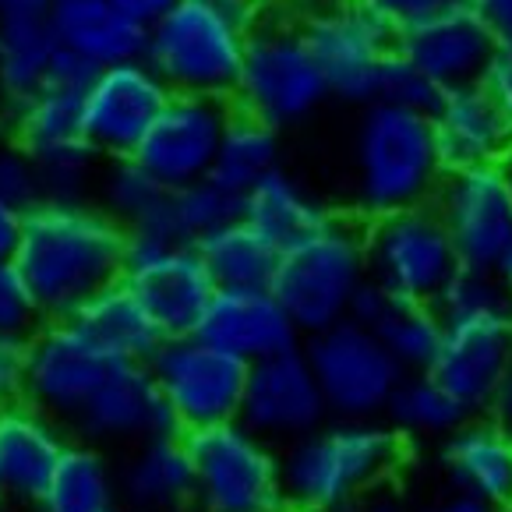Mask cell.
<instances>
[{"instance_id":"cell-32","label":"cell","mask_w":512,"mask_h":512,"mask_svg":"<svg viewBox=\"0 0 512 512\" xmlns=\"http://www.w3.org/2000/svg\"><path fill=\"white\" fill-rule=\"evenodd\" d=\"M329 216H332L329 205H325L304 181L287 174L283 166L241 198V219L255 234H262L276 251H283L287 244L308 237L311 230L322 226Z\"/></svg>"},{"instance_id":"cell-50","label":"cell","mask_w":512,"mask_h":512,"mask_svg":"<svg viewBox=\"0 0 512 512\" xmlns=\"http://www.w3.org/2000/svg\"><path fill=\"white\" fill-rule=\"evenodd\" d=\"M491 410H495V424L505 431V435L512 438V375L505 378L502 392L495 396V403H491Z\"/></svg>"},{"instance_id":"cell-47","label":"cell","mask_w":512,"mask_h":512,"mask_svg":"<svg viewBox=\"0 0 512 512\" xmlns=\"http://www.w3.org/2000/svg\"><path fill=\"white\" fill-rule=\"evenodd\" d=\"M484 89L495 96V103L502 106L512 124V53L509 50H498L495 64H491L488 75H484Z\"/></svg>"},{"instance_id":"cell-38","label":"cell","mask_w":512,"mask_h":512,"mask_svg":"<svg viewBox=\"0 0 512 512\" xmlns=\"http://www.w3.org/2000/svg\"><path fill=\"white\" fill-rule=\"evenodd\" d=\"M241 219V198L230 195L226 188H219L212 177L191 184V188L174 191V212H170V223H174L177 241L198 244L202 237H209L219 226Z\"/></svg>"},{"instance_id":"cell-51","label":"cell","mask_w":512,"mask_h":512,"mask_svg":"<svg viewBox=\"0 0 512 512\" xmlns=\"http://www.w3.org/2000/svg\"><path fill=\"white\" fill-rule=\"evenodd\" d=\"M350 512H403V505L396 502V498L375 495V498H368V502L354 505V509H350Z\"/></svg>"},{"instance_id":"cell-34","label":"cell","mask_w":512,"mask_h":512,"mask_svg":"<svg viewBox=\"0 0 512 512\" xmlns=\"http://www.w3.org/2000/svg\"><path fill=\"white\" fill-rule=\"evenodd\" d=\"M279 166H283L279 131H272L262 121H251L244 113H230L216 163H212V181L230 191V195L244 198L255 184L276 174Z\"/></svg>"},{"instance_id":"cell-17","label":"cell","mask_w":512,"mask_h":512,"mask_svg":"<svg viewBox=\"0 0 512 512\" xmlns=\"http://www.w3.org/2000/svg\"><path fill=\"white\" fill-rule=\"evenodd\" d=\"M325 421H329V407L301 347L248 368L241 424L258 438L272 442L276 449H287L290 442L311 435Z\"/></svg>"},{"instance_id":"cell-16","label":"cell","mask_w":512,"mask_h":512,"mask_svg":"<svg viewBox=\"0 0 512 512\" xmlns=\"http://www.w3.org/2000/svg\"><path fill=\"white\" fill-rule=\"evenodd\" d=\"M234 106L202 96H170L145 142L138 145L135 163L145 166L163 188L181 191L212 177L219 142L230 124Z\"/></svg>"},{"instance_id":"cell-39","label":"cell","mask_w":512,"mask_h":512,"mask_svg":"<svg viewBox=\"0 0 512 512\" xmlns=\"http://www.w3.org/2000/svg\"><path fill=\"white\" fill-rule=\"evenodd\" d=\"M438 96H442V92H438L400 50L389 53V61L382 64V75H378L375 103H389V106H400V110H414V113H431Z\"/></svg>"},{"instance_id":"cell-33","label":"cell","mask_w":512,"mask_h":512,"mask_svg":"<svg viewBox=\"0 0 512 512\" xmlns=\"http://www.w3.org/2000/svg\"><path fill=\"white\" fill-rule=\"evenodd\" d=\"M117 505H121V491H117V463L110 460V452L82 442V438H71L32 509L110 512Z\"/></svg>"},{"instance_id":"cell-7","label":"cell","mask_w":512,"mask_h":512,"mask_svg":"<svg viewBox=\"0 0 512 512\" xmlns=\"http://www.w3.org/2000/svg\"><path fill=\"white\" fill-rule=\"evenodd\" d=\"M191 512H290L279 449L241 421L188 435Z\"/></svg>"},{"instance_id":"cell-12","label":"cell","mask_w":512,"mask_h":512,"mask_svg":"<svg viewBox=\"0 0 512 512\" xmlns=\"http://www.w3.org/2000/svg\"><path fill=\"white\" fill-rule=\"evenodd\" d=\"M431 205L449 230L463 269L498 272L512 248V188L502 166L445 170Z\"/></svg>"},{"instance_id":"cell-25","label":"cell","mask_w":512,"mask_h":512,"mask_svg":"<svg viewBox=\"0 0 512 512\" xmlns=\"http://www.w3.org/2000/svg\"><path fill=\"white\" fill-rule=\"evenodd\" d=\"M442 474L456 495L474 498L495 512H509L512 438L495 421L470 417L442 442Z\"/></svg>"},{"instance_id":"cell-31","label":"cell","mask_w":512,"mask_h":512,"mask_svg":"<svg viewBox=\"0 0 512 512\" xmlns=\"http://www.w3.org/2000/svg\"><path fill=\"white\" fill-rule=\"evenodd\" d=\"M92 202L121 226L124 234L174 237V223H170L174 191L163 188L135 159H113V163L99 166Z\"/></svg>"},{"instance_id":"cell-37","label":"cell","mask_w":512,"mask_h":512,"mask_svg":"<svg viewBox=\"0 0 512 512\" xmlns=\"http://www.w3.org/2000/svg\"><path fill=\"white\" fill-rule=\"evenodd\" d=\"M435 311L442 325L449 322H484V318H512V297L498 272L460 269L449 287L438 294Z\"/></svg>"},{"instance_id":"cell-23","label":"cell","mask_w":512,"mask_h":512,"mask_svg":"<svg viewBox=\"0 0 512 512\" xmlns=\"http://www.w3.org/2000/svg\"><path fill=\"white\" fill-rule=\"evenodd\" d=\"M68 442V428L32 403L0 410V509L36 505Z\"/></svg>"},{"instance_id":"cell-54","label":"cell","mask_w":512,"mask_h":512,"mask_svg":"<svg viewBox=\"0 0 512 512\" xmlns=\"http://www.w3.org/2000/svg\"><path fill=\"white\" fill-rule=\"evenodd\" d=\"M502 174H505V181H509V188H512V149H509V156L502 159Z\"/></svg>"},{"instance_id":"cell-52","label":"cell","mask_w":512,"mask_h":512,"mask_svg":"<svg viewBox=\"0 0 512 512\" xmlns=\"http://www.w3.org/2000/svg\"><path fill=\"white\" fill-rule=\"evenodd\" d=\"M498 279H502L505 290H509V297H512V248H509V255L502 258V265H498Z\"/></svg>"},{"instance_id":"cell-20","label":"cell","mask_w":512,"mask_h":512,"mask_svg":"<svg viewBox=\"0 0 512 512\" xmlns=\"http://www.w3.org/2000/svg\"><path fill=\"white\" fill-rule=\"evenodd\" d=\"M78 438L99 449H135L156 435L174 431L166 403L156 389L149 364H113L89 407L71 424Z\"/></svg>"},{"instance_id":"cell-2","label":"cell","mask_w":512,"mask_h":512,"mask_svg":"<svg viewBox=\"0 0 512 512\" xmlns=\"http://www.w3.org/2000/svg\"><path fill=\"white\" fill-rule=\"evenodd\" d=\"M290 512H350L403 467V438L385 421H329L279 449Z\"/></svg>"},{"instance_id":"cell-22","label":"cell","mask_w":512,"mask_h":512,"mask_svg":"<svg viewBox=\"0 0 512 512\" xmlns=\"http://www.w3.org/2000/svg\"><path fill=\"white\" fill-rule=\"evenodd\" d=\"M445 170L502 166L512 149V124L484 85L442 92L428 113Z\"/></svg>"},{"instance_id":"cell-28","label":"cell","mask_w":512,"mask_h":512,"mask_svg":"<svg viewBox=\"0 0 512 512\" xmlns=\"http://www.w3.org/2000/svg\"><path fill=\"white\" fill-rule=\"evenodd\" d=\"M46 0L0 15V99L8 110L32 99L50 78L57 61V32Z\"/></svg>"},{"instance_id":"cell-11","label":"cell","mask_w":512,"mask_h":512,"mask_svg":"<svg viewBox=\"0 0 512 512\" xmlns=\"http://www.w3.org/2000/svg\"><path fill=\"white\" fill-rule=\"evenodd\" d=\"M121 283L149 311L163 339L191 336L216 294L195 244L156 234H128Z\"/></svg>"},{"instance_id":"cell-42","label":"cell","mask_w":512,"mask_h":512,"mask_svg":"<svg viewBox=\"0 0 512 512\" xmlns=\"http://www.w3.org/2000/svg\"><path fill=\"white\" fill-rule=\"evenodd\" d=\"M0 198L22 212L43 202V181H39L36 159L11 142L0 145Z\"/></svg>"},{"instance_id":"cell-21","label":"cell","mask_w":512,"mask_h":512,"mask_svg":"<svg viewBox=\"0 0 512 512\" xmlns=\"http://www.w3.org/2000/svg\"><path fill=\"white\" fill-rule=\"evenodd\" d=\"M198 339L241 364H258L269 357L290 354L304 343L297 325L283 311V304L269 294V287L255 290H216L195 329Z\"/></svg>"},{"instance_id":"cell-18","label":"cell","mask_w":512,"mask_h":512,"mask_svg":"<svg viewBox=\"0 0 512 512\" xmlns=\"http://www.w3.org/2000/svg\"><path fill=\"white\" fill-rule=\"evenodd\" d=\"M396 50L438 92L484 85V75L498 57V43L467 0H456L445 11L407 29L396 39Z\"/></svg>"},{"instance_id":"cell-5","label":"cell","mask_w":512,"mask_h":512,"mask_svg":"<svg viewBox=\"0 0 512 512\" xmlns=\"http://www.w3.org/2000/svg\"><path fill=\"white\" fill-rule=\"evenodd\" d=\"M325 103L329 89L297 22L269 15L255 25L248 32L241 75L230 96L234 113L269 124L272 131H287L311 121Z\"/></svg>"},{"instance_id":"cell-44","label":"cell","mask_w":512,"mask_h":512,"mask_svg":"<svg viewBox=\"0 0 512 512\" xmlns=\"http://www.w3.org/2000/svg\"><path fill=\"white\" fill-rule=\"evenodd\" d=\"M467 4L477 11V18L488 25L498 50L512 53V0H467Z\"/></svg>"},{"instance_id":"cell-26","label":"cell","mask_w":512,"mask_h":512,"mask_svg":"<svg viewBox=\"0 0 512 512\" xmlns=\"http://www.w3.org/2000/svg\"><path fill=\"white\" fill-rule=\"evenodd\" d=\"M350 322L375 332V339L389 350V357L407 375L431 368L445 329L435 304L400 301V297L378 290L375 283H368L361 290V297L354 301V311H350Z\"/></svg>"},{"instance_id":"cell-35","label":"cell","mask_w":512,"mask_h":512,"mask_svg":"<svg viewBox=\"0 0 512 512\" xmlns=\"http://www.w3.org/2000/svg\"><path fill=\"white\" fill-rule=\"evenodd\" d=\"M195 248H198V255H202L216 290L269 287L272 269H276V255H279V251L272 248L262 234H255L244 219H234V223L212 230Z\"/></svg>"},{"instance_id":"cell-41","label":"cell","mask_w":512,"mask_h":512,"mask_svg":"<svg viewBox=\"0 0 512 512\" xmlns=\"http://www.w3.org/2000/svg\"><path fill=\"white\" fill-rule=\"evenodd\" d=\"M43 325L36 301L25 287L18 265L0 262V336H32Z\"/></svg>"},{"instance_id":"cell-4","label":"cell","mask_w":512,"mask_h":512,"mask_svg":"<svg viewBox=\"0 0 512 512\" xmlns=\"http://www.w3.org/2000/svg\"><path fill=\"white\" fill-rule=\"evenodd\" d=\"M368 283L364 226L332 212L308 237L279 251L269 294L283 304L297 332L308 339L347 322Z\"/></svg>"},{"instance_id":"cell-57","label":"cell","mask_w":512,"mask_h":512,"mask_svg":"<svg viewBox=\"0 0 512 512\" xmlns=\"http://www.w3.org/2000/svg\"><path fill=\"white\" fill-rule=\"evenodd\" d=\"M509 512H512V509H509Z\"/></svg>"},{"instance_id":"cell-55","label":"cell","mask_w":512,"mask_h":512,"mask_svg":"<svg viewBox=\"0 0 512 512\" xmlns=\"http://www.w3.org/2000/svg\"><path fill=\"white\" fill-rule=\"evenodd\" d=\"M46 4H50V8H57V4H71V0H46Z\"/></svg>"},{"instance_id":"cell-56","label":"cell","mask_w":512,"mask_h":512,"mask_svg":"<svg viewBox=\"0 0 512 512\" xmlns=\"http://www.w3.org/2000/svg\"><path fill=\"white\" fill-rule=\"evenodd\" d=\"M110 512H135V509H128V505H117V509H110Z\"/></svg>"},{"instance_id":"cell-24","label":"cell","mask_w":512,"mask_h":512,"mask_svg":"<svg viewBox=\"0 0 512 512\" xmlns=\"http://www.w3.org/2000/svg\"><path fill=\"white\" fill-rule=\"evenodd\" d=\"M121 505L135 512H191L195 467H191L188 435L166 431L124 452L117 463Z\"/></svg>"},{"instance_id":"cell-13","label":"cell","mask_w":512,"mask_h":512,"mask_svg":"<svg viewBox=\"0 0 512 512\" xmlns=\"http://www.w3.org/2000/svg\"><path fill=\"white\" fill-rule=\"evenodd\" d=\"M297 29L322 71L329 99L361 106V110L375 103L382 64L396 50V39L389 32L336 0L308 11L297 22Z\"/></svg>"},{"instance_id":"cell-53","label":"cell","mask_w":512,"mask_h":512,"mask_svg":"<svg viewBox=\"0 0 512 512\" xmlns=\"http://www.w3.org/2000/svg\"><path fill=\"white\" fill-rule=\"evenodd\" d=\"M25 4H32V0H0V15H8V11H15V8H25Z\"/></svg>"},{"instance_id":"cell-10","label":"cell","mask_w":512,"mask_h":512,"mask_svg":"<svg viewBox=\"0 0 512 512\" xmlns=\"http://www.w3.org/2000/svg\"><path fill=\"white\" fill-rule=\"evenodd\" d=\"M329 417L336 421H382L392 392L407 371L392 361L389 350L357 322H339L301 343Z\"/></svg>"},{"instance_id":"cell-14","label":"cell","mask_w":512,"mask_h":512,"mask_svg":"<svg viewBox=\"0 0 512 512\" xmlns=\"http://www.w3.org/2000/svg\"><path fill=\"white\" fill-rule=\"evenodd\" d=\"M174 92L159 82V75L145 61L113 64L96 71L85 89L82 124L85 142L103 163L113 159H135L138 145L170 103Z\"/></svg>"},{"instance_id":"cell-19","label":"cell","mask_w":512,"mask_h":512,"mask_svg":"<svg viewBox=\"0 0 512 512\" xmlns=\"http://www.w3.org/2000/svg\"><path fill=\"white\" fill-rule=\"evenodd\" d=\"M428 375L470 417L488 410L512 375V318L449 322Z\"/></svg>"},{"instance_id":"cell-48","label":"cell","mask_w":512,"mask_h":512,"mask_svg":"<svg viewBox=\"0 0 512 512\" xmlns=\"http://www.w3.org/2000/svg\"><path fill=\"white\" fill-rule=\"evenodd\" d=\"M22 219H25L22 209H15V205H8L0 198V262L15 258L18 237H22Z\"/></svg>"},{"instance_id":"cell-45","label":"cell","mask_w":512,"mask_h":512,"mask_svg":"<svg viewBox=\"0 0 512 512\" xmlns=\"http://www.w3.org/2000/svg\"><path fill=\"white\" fill-rule=\"evenodd\" d=\"M202 4H209L216 15H223L226 22H234L244 32H251L269 18V0H202Z\"/></svg>"},{"instance_id":"cell-36","label":"cell","mask_w":512,"mask_h":512,"mask_svg":"<svg viewBox=\"0 0 512 512\" xmlns=\"http://www.w3.org/2000/svg\"><path fill=\"white\" fill-rule=\"evenodd\" d=\"M385 424L400 438H449L460 424L470 421V414L452 400L449 392L428 375V371H417V375H403V382L392 392L389 407H385Z\"/></svg>"},{"instance_id":"cell-15","label":"cell","mask_w":512,"mask_h":512,"mask_svg":"<svg viewBox=\"0 0 512 512\" xmlns=\"http://www.w3.org/2000/svg\"><path fill=\"white\" fill-rule=\"evenodd\" d=\"M110 368V357L71 318L43 322L29 347V403L71 428Z\"/></svg>"},{"instance_id":"cell-49","label":"cell","mask_w":512,"mask_h":512,"mask_svg":"<svg viewBox=\"0 0 512 512\" xmlns=\"http://www.w3.org/2000/svg\"><path fill=\"white\" fill-rule=\"evenodd\" d=\"M417 512H495V509L474 502V498H463V495H456V491H449L445 498H435V502L421 505Z\"/></svg>"},{"instance_id":"cell-27","label":"cell","mask_w":512,"mask_h":512,"mask_svg":"<svg viewBox=\"0 0 512 512\" xmlns=\"http://www.w3.org/2000/svg\"><path fill=\"white\" fill-rule=\"evenodd\" d=\"M50 15L57 46L75 53L89 68L103 71L145 57L149 32L113 8V0H71V4H57Z\"/></svg>"},{"instance_id":"cell-40","label":"cell","mask_w":512,"mask_h":512,"mask_svg":"<svg viewBox=\"0 0 512 512\" xmlns=\"http://www.w3.org/2000/svg\"><path fill=\"white\" fill-rule=\"evenodd\" d=\"M336 4L357 11L368 22H375L378 29L389 32L392 39H400L407 29L421 25L424 18L438 15V11H445L456 0H336Z\"/></svg>"},{"instance_id":"cell-46","label":"cell","mask_w":512,"mask_h":512,"mask_svg":"<svg viewBox=\"0 0 512 512\" xmlns=\"http://www.w3.org/2000/svg\"><path fill=\"white\" fill-rule=\"evenodd\" d=\"M181 4L184 0H113V8L124 11V15H128L135 25H142L145 32H149L152 25L163 22V18L170 15V11L181 8Z\"/></svg>"},{"instance_id":"cell-29","label":"cell","mask_w":512,"mask_h":512,"mask_svg":"<svg viewBox=\"0 0 512 512\" xmlns=\"http://www.w3.org/2000/svg\"><path fill=\"white\" fill-rule=\"evenodd\" d=\"M71 322L110 357L113 364H149L163 343V332L149 318V311L135 301L124 283L99 290L92 301L71 315Z\"/></svg>"},{"instance_id":"cell-3","label":"cell","mask_w":512,"mask_h":512,"mask_svg":"<svg viewBox=\"0 0 512 512\" xmlns=\"http://www.w3.org/2000/svg\"><path fill=\"white\" fill-rule=\"evenodd\" d=\"M445 177L428 113L371 103L350 138V198L371 219L431 205Z\"/></svg>"},{"instance_id":"cell-30","label":"cell","mask_w":512,"mask_h":512,"mask_svg":"<svg viewBox=\"0 0 512 512\" xmlns=\"http://www.w3.org/2000/svg\"><path fill=\"white\" fill-rule=\"evenodd\" d=\"M82 89L64 85H43L32 99L8 110V135L11 145L29 152L36 163H50L68 152L89 149L82 124Z\"/></svg>"},{"instance_id":"cell-43","label":"cell","mask_w":512,"mask_h":512,"mask_svg":"<svg viewBox=\"0 0 512 512\" xmlns=\"http://www.w3.org/2000/svg\"><path fill=\"white\" fill-rule=\"evenodd\" d=\"M32 336H0V410L29 403Z\"/></svg>"},{"instance_id":"cell-6","label":"cell","mask_w":512,"mask_h":512,"mask_svg":"<svg viewBox=\"0 0 512 512\" xmlns=\"http://www.w3.org/2000/svg\"><path fill=\"white\" fill-rule=\"evenodd\" d=\"M244 46L248 32L226 22L202 0H184L181 8L149 29L142 61L174 96L230 103L244 64Z\"/></svg>"},{"instance_id":"cell-9","label":"cell","mask_w":512,"mask_h":512,"mask_svg":"<svg viewBox=\"0 0 512 512\" xmlns=\"http://www.w3.org/2000/svg\"><path fill=\"white\" fill-rule=\"evenodd\" d=\"M149 371L177 435H195V431L241 421L248 364L209 347L195 332L163 339L152 354Z\"/></svg>"},{"instance_id":"cell-8","label":"cell","mask_w":512,"mask_h":512,"mask_svg":"<svg viewBox=\"0 0 512 512\" xmlns=\"http://www.w3.org/2000/svg\"><path fill=\"white\" fill-rule=\"evenodd\" d=\"M368 279L400 301L435 304L463 269L435 205L392 212L364 226Z\"/></svg>"},{"instance_id":"cell-1","label":"cell","mask_w":512,"mask_h":512,"mask_svg":"<svg viewBox=\"0 0 512 512\" xmlns=\"http://www.w3.org/2000/svg\"><path fill=\"white\" fill-rule=\"evenodd\" d=\"M124 241L128 234L92 198H43L25 212L11 262L22 272L43 322H61L99 290L121 283Z\"/></svg>"}]
</instances>
